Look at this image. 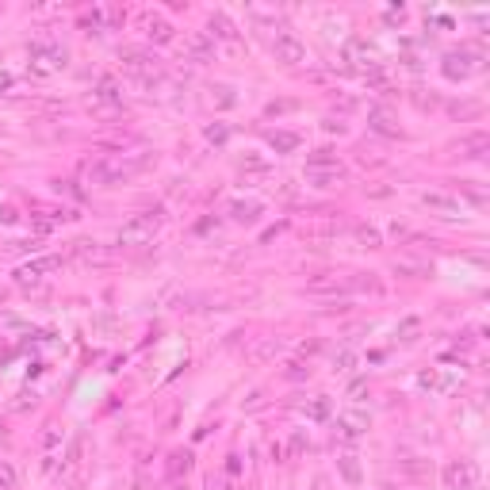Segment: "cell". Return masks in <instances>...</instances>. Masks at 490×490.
<instances>
[{
  "mask_svg": "<svg viewBox=\"0 0 490 490\" xmlns=\"http://www.w3.org/2000/svg\"><path fill=\"white\" fill-rule=\"evenodd\" d=\"M153 158L150 153H127V158H92L85 165V176L92 181L96 188H115V184H127L134 173L150 169Z\"/></svg>",
  "mask_w": 490,
  "mask_h": 490,
  "instance_id": "6da1fadb",
  "label": "cell"
},
{
  "mask_svg": "<svg viewBox=\"0 0 490 490\" xmlns=\"http://www.w3.org/2000/svg\"><path fill=\"white\" fill-rule=\"evenodd\" d=\"M161 230V215L158 211H146V215H134L130 223L119 226V245H150Z\"/></svg>",
  "mask_w": 490,
  "mask_h": 490,
  "instance_id": "7a4b0ae2",
  "label": "cell"
},
{
  "mask_svg": "<svg viewBox=\"0 0 490 490\" xmlns=\"http://www.w3.org/2000/svg\"><path fill=\"white\" fill-rule=\"evenodd\" d=\"M122 69H127L130 77H138L142 85L161 80V62L153 58L150 50H127V54H122Z\"/></svg>",
  "mask_w": 490,
  "mask_h": 490,
  "instance_id": "3957f363",
  "label": "cell"
},
{
  "mask_svg": "<svg viewBox=\"0 0 490 490\" xmlns=\"http://www.w3.org/2000/svg\"><path fill=\"white\" fill-rule=\"evenodd\" d=\"M272 54H276V62H284V65H307L310 62L307 43L295 35V31H280V35L272 38Z\"/></svg>",
  "mask_w": 490,
  "mask_h": 490,
  "instance_id": "277c9868",
  "label": "cell"
},
{
  "mask_svg": "<svg viewBox=\"0 0 490 490\" xmlns=\"http://www.w3.org/2000/svg\"><path fill=\"white\" fill-rule=\"evenodd\" d=\"M440 69H444L448 80H468L471 73L479 69V54H471V50H448L444 62H440Z\"/></svg>",
  "mask_w": 490,
  "mask_h": 490,
  "instance_id": "5b68a950",
  "label": "cell"
},
{
  "mask_svg": "<svg viewBox=\"0 0 490 490\" xmlns=\"http://www.w3.org/2000/svg\"><path fill=\"white\" fill-rule=\"evenodd\" d=\"M444 486L448 490H475L479 486V471H475V463H468V460H452L444 468Z\"/></svg>",
  "mask_w": 490,
  "mask_h": 490,
  "instance_id": "8992f818",
  "label": "cell"
},
{
  "mask_svg": "<svg viewBox=\"0 0 490 490\" xmlns=\"http://www.w3.org/2000/svg\"><path fill=\"white\" fill-rule=\"evenodd\" d=\"M54 268H62V257H38V260H27V265L15 272V284L20 288H31V284L46 280V276L54 272Z\"/></svg>",
  "mask_w": 490,
  "mask_h": 490,
  "instance_id": "52a82bcc",
  "label": "cell"
},
{
  "mask_svg": "<svg viewBox=\"0 0 490 490\" xmlns=\"http://www.w3.org/2000/svg\"><path fill=\"white\" fill-rule=\"evenodd\" d=\"M421 207L437 211L440 218H460L463 215V203L452 200V195H444V192H426V195H421Z\"/></svg>",
  "mask_w": 490,
  "mask_h": 490,
  "instance_id": "ba28073f",
  "label": "cell"
},
{
  "mask_svg": "<svg viewBox=\"0 0 490 490\" xmlns=\"http://www.w3.org/2000/svg\"><path fill=\"white\" fill-rule=\"evenodd\" d=\"M303 181L314 188H337L345 184V169L341 165H326V169H303Z\"/></svg>",
  "mask_w": 490,
  "mask_h": 490,
  "instance_id": "9c48e42d",
  "label": "cell"
},
{
  "mask_svg": "<svg viewBox=\"0 0 490 490\" xmlns=\"http://www.w3.org/2000/svg\"><path fill=\"white\" fill-rule=\"evenodd\" d=\"M260 215H265V203H257V200H234V203H230V218H234L238 226L260 223Z\"/></svg>",
  "mask_w": 490,
  "mask_h": 490,
  "instance_id": "30bf717a",
  "label": "cell"
},
{
  "mask_svg": "<svg viewBox=\"0 0 490 490\" xmlns=\"http://www.w3.org/2000/svg\"><path fill=\"white\" fill-rule=\"evenodd\" d=\"M368 421H372V418H368L364 410H345V414H337V421H333V426H337L341 437L353 440V437H360V433L368 429Z\"/></svg>",
  "mask_w": 490,
  "mask_h": 490,
  "instance_id": "8fae6325",
  "label": "cell"
},
{
  "mask_svg": "<svg viewBox=\"0 0 490 490\" xmlns=\"http://www.w3.org/2000/svg\"><path fill=\"white\" fill-rule=\"evenodd\" d=\"M215 38H223V43H230L234 50H238V27L230 23V15H226V12L211 15V43H215Z\"/></svg>",
  "mask_w": 490,
  "mask_h": 490,
  "instance_id": "7c38bea8",
  "label": "cell"
},
{
  "mask_svg": "<svg viewBox=\"0 0 490 490\" xmlns=\"http://www.w3.org/2000/svg\"><path fill=\"white\" fill-rule=\"evenodd\" d=\"M368 127H372L375 134H383V138H402V127H398V122L391 119L383 108H375L372 115H368Z\"/></svg>",
  "mask_w": 490,
  "mask_h": 490,
  "instance_id": "4fadbf2b",
  "label": "cell"
},
{
  "mask_svg": "<svg viewBox=\"0 0 490 490\" xmlns=\"http://www.w3.org/2000/svg\"><path fill=\"white\" fill-rule=\"evenodd\" d=\"M188 58L192 62H211L215 58V43H211V35H192L188 38Z\"/></svg>",
  "mask_w": 490,
  "mask_h": 490,
  "instance_id": "5bb4252c",
  "label": "cell"
},
{
  "mask_svg": "<svg viewBox=\"0 0 490 490\" xmlns=\"http://www.w3.org/2000/svg\"><path fill=\"white\" fill-rule=\"evenodd\" d=\"M92 100L100 104V108H119V104H122V92H119V85H115V80H108V77H104Z\"/></svg>",
  "mask_w": 490,
  "mask_h": 490,
  "instance_id": "9a60e30c",
  "label": "cell"
},
{
  "mask_svg": "<svg viewBox=\"0 0 490 490\" xmlns=\"http://www.w3.org/2000/svg\"><path fill=\"white\" fill-rule=\"evenodd\" d=\"M146 35H150V43H169L173 38V23L161 20V15H150L146 20Z\"/></svg>",
  "mask_w": 490,
  "mask_h": 490,
  "instance_id": "2e32d148",
  "label": "cell"
},
{
  "mask_svg": "<svg viewBox=\"0 0 490 490\" xmlns=\"http://www.w3.org/2000/svg\"><path fill=\"white\" fill-rule=\"evenodd\" d=\"M268 146L276 153H291V150H299V134H291V130H268Z\"/></svg>",
  "mask_w": 490,
  "mask_h": 490,
  "instance_id": "e0dca14e",
  "label": "cell"
},
{
  "mask_svg": "<svg viewBox=\"0 0 490 490\" xmlns=\"http://www.w3.org/2000/svg\"><path fill=\"white\" fill-rule=\"evenodd\" d=\"M353 238H356V245H364V249H379V245H383V234L375 230V226H368V223L356 226Z\"/></svg>",
  "mask_w": 490,
  "mask_h": 490,
  "instance_id": "ac0fdd59",
  "label": "cell"
},
{
  "mask_svg": "<svg viewBox=\"0 0 490 490\" xmlns=\"http://www.w3.org/2000/svg\"><path fill=\"white\" fill-rule=\"evenodd\" d=\"M345 58L349 62H356V58H364L368 65H372V58H375V50L368 46V38H349L345 43Z\"/></svg>",
  "mask_w": 490,
  "mask_h": 490,
  "instance_id": "d6986e66",
  "label": "cell"
},
{
  "mask_svg": "<svg viewBox=\"0 0 490 490\" xmlns=\"http://www.w3.org/2000/svg\"><path fill=\"white\" fill-rule=\"evenodd\" d=\"M337 471H341V479L345 483H360V463H356V456H337Z\"/></svg>",
  "mask_w": 490,
  "mask_h": 490,
  "instance_id": "ffe728a7",
  "label": "cell"
},
{
  "mask_svg": "<svg viewBox=\"0 0 490 490\" xmlns=\"http://www.w3.org/2000/svg\"><path fill=\"white\" fill-rule=\"evenodd\" d=\"M280 349H284V341H280V337H265L257 349H253V360H257V364H265V360H272V356L280 353Z\"/></svg>",
  "mask_w": 490,
  "mask_h": 490,
  "instance_id": "44dd1931",
  "label": "cell"
},
{
  "mask_svg": "<svg viewBox=\"0 0 490 490\" xmlns=\"http://www.w3.org/2000/svg\"><path fill=\"white\" fill-rule=\"evenodd\" d=\"M188 471H192V452H173V456H169V475H173V479L188 475Z\"/></svg>",
  "mask_w": 490,
  "mask_h": 490,
  "instance_id": "7402d4cb",
  "label": "cell"
},
{
  "mask_svg": "<svg viewBox=\"0 0 490 490\" xmlns=\"http://www.w3.org/2000/svg\"><path fill=\"white\" fill-rule=\"evenodd\" d=\"M73 257H80V260H100L104 249H100V241H73Z\"/></svg>",
  "mask_w": 490,
  "mask_h": 490,
  "instance_id": "603a6c76",
  "label": "cell"
},
{
  "mask_svg": "<svg viewBox=\"0 0 490 490\" xmlns=\"http://www.w3.org/2000/svg\"><path fill=\"white\" fill-rule=\"evenodd\" d=\"M326 165H341V161L333 158V150H326V146H322V150H314V153L307 158V169H326Z\"/></svg>",
  "mask_w": 490,
  "mask_h": 490,
  "instance_id": "cb8c5ba5",
  "label": "cell"
},
{
  "mask_svg": "<svg viewBox=\"0 0 490 490\" xmlns=\"http://www.w3.org/2000/svg\"><path fill=\"white\" fill-rule=\"evenodd\" d=\"M211 100H215L218 108H234V104H238V96H234L230 85H215V88H211Z\"/></svg>",
  "mask_w": 490,
  "mask_h": 490,
  "instance_id": "d4e9b609",
  "label": "cell"
},
{
  "mask_svg": "<svg viewBox=\"0 0 490 490\" xmlns=\"http://www.w3.org/2000/svg\"><path fill=\"white\" fill-rule=\"evenodd\" d=\"M0 490H15V468H12V460H0Z\"/></svg>",
  "mask_w": 490,
  "mask_h": 490,
  "instance_id": "484cf974",
  "label": "cell"
},
{
  "mask_svg": "<svg viewBox=\"0 0 490 490\" xmlns=\"http://www.w3.org/2000/svg\"><path fill=\"white\" fill-rule=\"evenodd\" d=\"M326 414H330V398H318V402L307 406V418H314V421H322Z\"/></svg>",
  "mask_w": 490,
  "mask_h": 490,
  "instance_id": "4316f807",
  "label": "cell"
},
{
  "mask_svg": "<svg viewBox=\"0 0 490 490\" xmlns=\"http://www.w3.org/2000/svg\"><path fill=\"white\" fill-rule=\"evenodd\" d=\"M333 364H337V372H349V368L356 364V356L349 353V349H341V353H337V360H333Z\"/></svg>",
  "mask_w": 490,
  "mask_h": 490,
  "instance_id": "83f0119b",
  "label": "cell"
},
{
  "mask_svg": "<svg viewBox=\"0 0 490 490\" xmlns=\"http://www.w3.org/2000/svg\"><path fill=\"white\" fill-rule=\"evenodd\" d=\"M203 134H207V142H226V134H230V130H226L223 122H218V127H207Z\"/></svg>",
  "mask_w": 490,
  "mask_h": 490,
  "instance_id": "f1b7e54d",
  "label": "cell"
},
{
  "mask_svg": "<svg viewBox=\"0 0 490 490\" xmlns=\"http://www.w3.org/2000/svg\"><path fill=\"white\" fill-rule=\"evenodd\" d=\"M241 169H249V173H265L268 161H260V158H245V161H241Z\"/></svg>",
  "mask_w": 490,
  "mask_h": 490,
  "instance_id": "f546056e",
  "label": "cell"
},
{
  "mask_svg": "<svg viewBox=\"0 0 490 490\" xmlns=\"http://www.w3.org/2000/svg\"><path fill=\"white\" fill-rule=\"evenodd\" d=\"M479 111H483L479 104H456V108H452V115H479Z\"/></svg>",
  "mask_w": 490,
  "mask_h": 490,
  "instance_id": "4dcf8cb0",
  "label": "cell"
},
{
  "mask_svg": "<svg viewBox=\"0 0 490 490\" xmlns=\"http://www.w3.org/2000/svg\"><path fill=\"white\" fill-rule=\"evenodd\" d=\"M58 437H62L58 426H46V433H43V444H46V448H54V444H58Z\"/></svg>",
  "mask_w": 490,
  "mask_h": 490,
  "instance_id": "1f68e13d",
  "label": "cell"
},
{
  "mask_svg": "<svg viewBox=\"0 0 490 490\" xmlns=\"http://www.w3.org/2000/svg\"><path fill=\"white\" fill-rule=\"evenodd\" d=\"M414 333H418V318H410V322H402V341H414Z\"/></svg>",
  "mask_w": 490,
  "mask_h": 490,
  "instance_id": "d6a6232c",
  "label": "cell"
},
{
  "mask_svg": "<svg viewBox=\"0 0 490 490\" xmlns=\"http://www.w3.org/2000/svg\"><path fill=\"white\" fill-rule=\"evenodd\" d=\"M322 127L330 130V134H345V122H341V119H326Z\"/></svg>",
  "mask_w": 490,
  "mask_h": 490,
  "instance_id": "836d02e7",
  "label": "cell"
},
{
  "mask_svg": "<svg viewBox=\"0 0 490 490\" xmlns=\"http://www.w3.org/2000/svg\"><path fill=\"white\" fill-rule=\"evenodd\" d=\"M15 85V77H12V73H8V69H0V92H8V88H12Z\"/></svg>",
  "mask_w": 490,
  "mask_h": 490,
  "instance_id": "e575fe53",
  "label": "cell"
},
{
  "mask_svg": "<svg viewBox=\"0 0 490 490\" xmlns=\"http://www.w3.org/2000/svg\"><path fill=\"white\" fill-rule=\"evenodd\" d=\"M303 375H310V368H303V364H291L288 379H303Z\"/></svg>",
  "mask_w": 490,
  "mask_h": 490,
  "instance_id": "d590c367",
  "label": "cell"
},
{
  "mask_svg": "<svg viewBox=\"0 0 490 490\" xmlns=\"http://www.w3.org/2000/svg\"><path fill=\"white\" fill-rule=\"evenodd\" d=\"M303 448H307V437H303V433H295V437H291V452H303Z\"/></svg>",
  "mask_w": 490,
  "mask_h": 490,
  "instance_id": "8d00e7d4",
  "label": "cell"
},
{
  "mask_svg": "<svg viewBox=\"0 0 490 490\" xmlns=\"http://www.w3.org/2000/svg\"><path fill=\"white\" fill-rule=\"evenodd\" d=\"M15 218H20V215H15V211H12V207H4V211H0V223H8V226H12V223H15Z\"/></svg>",
  "mask_w": 490,
  "mask_h": 490,
  "instance_id": "74e56055",
  "label": "cell"
},
{
  "mask_svg": "<svg viewBox=\"0 0 490 490\" xmlns=\"http://www.w3.org/2000/svg\"><path fill=\"white\" fill-rule=\"evenodd\" d=\"M379 490H398V486H395V483H383V486H379Z\"/></svg>",
  "mask_w": 490,
  "mask_h": 490,
  "instance_id": "f35d334b",
  "label": "cell"
},
{
  "mask_svg": "<svg viewBox=\"0 0 490 490\" xmlns=\"http://www.w3.org/2000/svg\"><path fill=\"white\" fill-rule=\"evenodd\" d=\"M176 490H184V486H176Z\"/></svg>",
  "mask_w": 490,
  "mask_h": 490,
  "instance_id": "ab89813d",
  "label": "cell"
}]
</instances>
